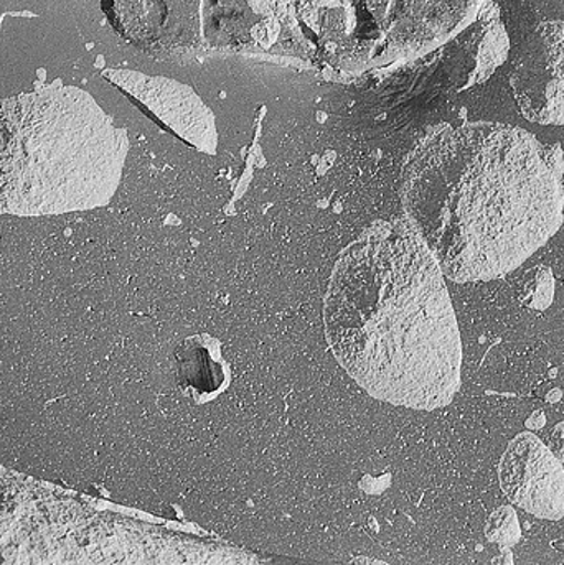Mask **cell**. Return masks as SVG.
Instances as JSON below:
<instances>
[{"mask_svg": "<svg viewBox=\"0 0 564 565\" xmlns=\"http://www.w3.org/2000/svg\"><path fill=\"white\" fill-rule=\"evenodd\" d=\"M406 220L454 282L519 269L563 225L552 156L522 127L447 126L412 153L402 179Z\"/></svg>", "mask_w": 564, "mask_h": 565, "instance_id": "1", "label": "cell"}, {"mask_svg": "<svg viewBox=\"0 0 564 565\" xmlns=\"http://www.w3.org/2000/svg\"><path fill=\"white\" fill-rule=\"evenodd\" d=\"M444 277L406 218L373 223L336 260L323 299L327 341L375 399L415 411L453 403L462 347Z\"/></svg>", "mask_w": 564, "mask_h": 565, "instance_id": "2", "label": "cell"}, {"mask_svg": "<svg viewBox=\"0 0 564 565\" xmlns=\"http://www.w3.org/2000/svg\"><path fill=\"white\" fill-rule=\"evenodd\" d=\"M128 132L92 95L50 86L0 102V215L56 216L111 202Z\"/></svg>", "mask_w": 564, "mask_h": 565, "instance_id": "3", "label": "cell"}, {"mask_svg": "<svg viewBox=\"0 0 564 565\" xmlns=\"http://www.w3.org/2000/svg\"><path fill=\"white\" fill-rule=\"evenodd\" d=\"M492 0H283L294 53L343 75L423 58L466 32Z\"/></svg>", "mask_w": 564, "mask_h": 565, "instance_id": "4", "label": "cell"}, {"mask_svg": "<svg viewBox=\"0 0 564 565\" xmlns=\"http://www.w3.org/2000/svg\"><path fill=\"white\" fill-rule=\"evenodd\" d=\"M116 32L159 56L272 49L281 40L283 0H103Z\"/></svg>", "mask_w": 564, "mask_h": 565, "instance_id": "5", "label": "cell"}, {"mask_svg": "<svg viewBox=\"0 0 564 565\" xmlns=\"http://www.w3.org/2000/svg\"><path fill=\"white\" fill-rule=\"evenodd\" d=\"M510 83L523 117L564 124V20L536 26L517 55Z\"/></svg>", "mask_w": 564, "mask_h": 565, "instance_id": "6", "label": "cell"}, {"mask_svg": "<svg viewBox=\"0 0 564 565\" xmlns=\"http://www.w3.org/2000/svg\"><path fill=\"white\" fill-rule=\"evenodd\" d=\"M109 82L141 103L167 129L200 152L215 156L219 130L212 109L189 85L163 76H149L126 70H108Z\"/></svg>", "mask_w": 564, "mask_h": 565, "instance_id": "7", "label": "cell"}, {"mask_svg": "<svg viewBox=\"0 0 564 565\" xmlns=\"http://www.w3.org/2000/svg\"><path fill=\"white\" fill-rule=\"evenodd\" d=\"M503 494L542 520L564 518V467L549 446L530 433L519 434L500 458Z\"/></svg>", "mask_w": 564, "mask_h": 565, "instance_id": "8", "label": "cell"}, {"mask_svg": "<svg viewBox=\"0 0 564 565\" xmlns=\"http://www.w3.org/2000/svg\"><path fill=\"white\" fill-rule=\"evenodd\" d=\"M175 377L180 391L195 403L220 396L232 377L220 341L210 335L183 340L175 351Z\"/></svg>", "mask_w": 564, "mask_h": 565, "instance_id": "9", "label": "cell"}, {"mask_svg": "<svg viewBox=\"0 0 564 565\" xmlns=\"http://www.w3.org/2000/svg\"><path fill=\"white\" fill-rule=\"evenodd\" d=\"M486 536L490 543L499 544L503 550L515 546L522 536L515 510L512 507H502L493 511L487 520Z\"/></svg>", "mask_w": 564, "mask_h": 565, "instance_id": "10", "label": "cell"}, {"mask_svg": "<svg viewBox=\"0 0 564 565\" xmlns=\"http://www.w3.org/2000/svg\"><path fill=\"white\" fill-rule=\"evenodd\" d=\"M549 449L562 461L564 467V420L552 430L549 437Z\"/></svg>", "mask_w": 564, "mask_h": 565, "instance_id": "11", "label": "cell"}, {"mask_svg": "<svg viewBox=\"0 0 564 565\" xmlns=\"http://www.w3.org/2000/svg\"><path fill=\"white\" fill-rule=\"evenodd\" d=\"M529 427H532V429H540V427L545 426V416H543L540 411H536V413L532 414V417L529 419Z\"/></svg>", "mask_w": 564, "mask_h": 565, "instance_id": "12", "label": "cell"}]
</instances>
